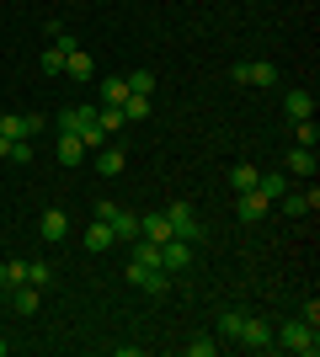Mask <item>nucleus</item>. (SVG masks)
<instances>
[{
    "label": "nucleus",
    "mask_w": 320,
    "mask_h": 357,
    "mask_svg": "<svg viewBox=\"0 0 320 357\" xmlns=\"http://www.w3.org/2000/svg\"><path fill=\"white\" fill-rule=\"evenodd\" d=\"M54 128H59V134H75L86 149H102L107 139H112L102 123H96V107H64L59 118H54Z\"/></svg>",
    "instance_id": "obj_1"
},
{
    "label": "nucleus",
    "mask_w": 320,
    "mask_h": 357,
    "mask_svg": "<svg viewBox=\"0 0 320 357\" xmlns=\"http://www.w3.org/2000/svg\"><path fill=\"white\" fill-rule=\"evenodd\" d=\"M283 352H294V357H315L320 352V336H315V326H305V320H289V326L273 336Z\"/></svg>",
    "instance_id": "obj_2"
},
{
    "label": "nucleus",
    "mask_w": 320,
    "mask_h": 357,
    "mask_svg": "<svg viewBox=\"0 0 320 357\" xmlns=\"http://www.w3.org/2000/svg\"><path fill=\"white\" fill-rule=\"evenodd\" d=\"M91 219H107V224H112V235H118V240H139V213L118 208V203H107V197H102V203H96V213H91Z\"/></svg>",
    "instance_id": "obj_3"
},
{
    "label": "nucleus",
    "mask_w": 320,
    "mask_h": 357,
    "mask_svg": "<svg viewBox=\"0 0 320 357\" xmlns=\"http://www.w3.org/2000/svg\"><path fill=\"white\" fill-rule=\"evenodd\" d=\"M166 219H171V235H182L187 245H198V240L208 235V229L198 224V213H192V203H171V208H166Z\"/></svg>",
    "instance_id": "obj_4"
},
{
    "label": "nucleus",
    "mask_w": 320,
    "mask_h": 357,
    "mask_svg": "<svg viewBox=\"0 0 320 357\" xmlns=\"http://www.w3.org/2000/svg\"><path fill=\"white\" fill-rule=\"evenodd\" d=\"M128 283L134 288H144V294H171V272H160V267H150V261H128Z\"/></svg>",
    "instance_id": "obj_5"
},
{
    "label": "nucleus",
    "mask_w": 320,
    "mask_h": 357,
    "mask_svg": "<svg viewBox=\"0 0 320 357\" xmlns=\"http://www.w3.org/2000/svg\"><path fill=\"white\" fill-rule=\"evenodd\" d=\"M160 272H187L192 267V245H187L182 235H171V240H160V261H155Z\"/></svg>",
    "instance_id": "obj_6"
},
{
    "label": "nucleus",
    "mask_w": 320,
    "mask_h": 357,
    "mask_svg": "<svg viewBox=\"0 0 320 357\" xmlns=\"http://www.w3.org/2000/svg\"><path fill=\"white\" fill-rule=\"evenodd\" d=\"M267 213H273V197H261L257 187H251V192H235V219L257 224V219H267Z\"/></svg>",
    "instance_id": "obj_7"
},
{
    "label": "nucleus",
    "mask_w": 320,
    "mask_h": 357,
    "mask_svg": "<svg viewBox=\"0 0 320 357\" xmlns=\"http://www.w3.org/2000/svg\"><path fill=\"white\" fill-rule=\"evenodd\" d=\"M241 347H251V352H267V347H277L273 342V331H267V320H257V314H245V326H241V336H235Z\"/></svg>",
    "instance_id": "obj_8"
},
{
    "label": "nucleus",
    "mask_w": 320,
    "mask_h": 357,
    "mask_svg": "<svg viewBox=\"0 0 320 357\" xmlns=\"http://www.w3.org/2000/svg\"><path fill=\"white\" fill-rule=\"evenodd\" d=\"M283 112H289V123H299V118H315V91H305V86L283 91Z\"/></svg>",
    "instance_id": "obj_9"
},
{
    "label": "nucleus",
    "mask_w": 320,
    "mask_h": 357,
    "mask_svg": "<svg viewBox=\"0 0 320 357\" xmlns=\"http://www.w3.org/2000/svg\"><path fill=\"white\" fill-rule=\"evenodd\" d=\"M283 171H289V176H315V171H320V160H315V149H305V144H294L289 149V155H283Z\"/></svg>",
    "instance_id": "obj_10"
},
{
    "label": "nucleus",
    "mask_w": 320,
    "mask_h": 357,
    "mask_svg": "<svg viewBox=\"0 0 320 357\" xmlns=\"http://www.w3.org/2000/svg\"><path fill=\"white\" fill-rule=\"evenodd\" d=\"M277 203H283V213H294V219H305V213H315V208H320V192H315V181H310L305 192H283Z\"/></svg>",
    "instance_id": "obj_11"
},
{
    "label": "nucleus",
    "mask_w": 320,
    "mask_h": 357,
    "mask_svg": "<svg viewBox=\"0 0 320 357\" xmlns=\"http://www.w3.org/2000/svg\"><path fill=\"white\" fill-rule=\"evenodd\" d=\"M70 48H80L75 38H54V48H43V59H38V64H43V75H54V80H59V75H64V59H70Z\"/></svg>",
    "instance_id": "obj_12"
},
{
    "label": "nucleus",
    "mask_w": 320,
    "mask_h": 357,
    "mask_svg": "<svg viewBox=\"0 0 320 357\" xmlns=\"http://www.w3.org/2000/svg\"><path fill=\"white\" fill-rule=\"evenodd\" d=\"M6 294H11L16 314H38V304H43V288H38V283H16V288H6Z\"/></svg>",
    "instance_id": "obj_13"
},
{
    "label": "nucleus",
    "mask_w": 320,
    "mask_h": 357,
    "mask_svg": "<svg viewBox=\"0 0 320 357\" xmlns=\"http://www.w3.org/2000/svg\"><path fill=\"white\" fill-rule=\"evenodd\" d=\"M38 235H43V240H48V245H59V240H64V235H70V219H64V213H59V208H48V213H43V219H38Z\"/></svg>",
    "instance_id": "obj_14"
},
{
    "label": "nucleus",
    "mask_w": 320,
    "mask_h": 357,
    "mask_svg": "<svg viewBox=\"0 0 320 357\" xmlns=\"http://www.w3.org/2000/svg\"><path fill=\"white\" fill-rule=\"evenodd\" d=\"M96 96H102V107H123L128 102V80H123V75H107L102 86H96Z\"/></svg>",
    "instance_id": "obj_15"
},
{
    "label": "nucleus",
    "mask_w": 320,
    "mask_h": 357,
    "mask_svg": "<svg viewBox=\"0 0 320 357\" xmlns=\"http://www.w3.org/2000/svg\"><path fill=\"white\" fill-rule=\"evenodd\" d=\"M54 155H59V165H80L86 160V144H80L75 134H59L54 139Z\"/></svg>",
    "instance_id": "obj_16"
},
{
    "label": "nucleus",
    "mask_w": 320,
    "mask_h": 357,
    "mask_svg": "<svg viewBox=\"0 0 320 357\" xmlns=\"http://www.w3.org/2000/svg\"><path fill=\"white\" fill-rule=\"evenodd\" d=\"M123 160H128V155H123L118 144H102V149H96V176H118Z\"/></svg>",
    "instance_id": "obj_17"
},
{
    "label": "nucleus",
    "mask_w": 320,
    "mask_h": 357,
    "mask_svg": "<svg viewBox=\"0 0 320 357\" xmlns=\"http://www.w3.org/2000/svg\"><path fill=\"white\" fill-rule=\"evenodd\" d=\"M64 75H70V80H91V75H96L91 54H86V48H70V59H64Z\"/></svg>",
    "instance_id": "obj_18"
},
{
    "label": "nucleus",
    "mask_w": 320,
    "mask_h": 357,
    "mask_svg": "<svg viewBox=\"0 0 320 357\" xmlns=\"http://www.w3.org/2000/svg\"><path fill=\"white\" fill-rule=\"evenodd\" d=\"M139 235L160 245V240H171V219H166V213H144V219H139Z\"/></svg>",
    "instance_id": "obj_19"
},
{
    "label": "nucleus",
    "mask_w": 320,
    "mask_h": 357,
    "mask_svg": "<svg viewBox=\"0 0 320 357\" xmlns=\"http://www.w3.org/2000/svg\"><path fill=\"white\" fill-rule=\"evenodd\" d=\"M107 245H118L112 224H107V219H91V229H86V251H107Z\"/></svg>",
    "instance_id": "obj_20"
},
{
    "label": "nucleus",
    "mask_w": 320,
    "mask_h": 357,
    "mask_svg": "<svg viewBox=\"0 0 320 357\" xmlns=\"http://www.w3.org/2000/svg\"><path fill=\"white\" fill-rule=\"evenodd\" d=\"M257 192H261V197H273V203H277V197L289 192V176H283V171H261V176H257Z\"/></svg>",
    "instance_id": "obj_21"
},
{
    "label": "nucleus",
    "mask_w": 320,
    "mask_h": 357,
    "mask_svg": "<svg viewBox=\"0 0 320 357\" xmlns=\"http://www.w3.org/2000/svg\"><path fill=\"white\" fill-rule=\"evenodd\" d=\"M257 176H261V171H257V165H251V160L229 165V187H235V192H251V187H257Z\"/></svg>",
    "instance_id": "obj_22"
},
{
    "label": "nucleus",
    "mask_w": 320,
    "mask_h": 357,
    "mask_svg": "<svg viewBox=\"0 0 320 357\" xmlns=\"http://www.w3.org/2000/svg\"><path fill=\"white\" fill-rule=\"evenodd\" d=\"M245 86H277V64H267V59L245 64Z\"/></svg>",
    "instance_id": "obj_23"
},
{
    "label": "nucleus",
    "mask_w": 320,
    "mask_h": 357,
    "mask_svg": "<svg viewBox=\"0 0 320 357\" xmlns=\"http://www.w3.org/2000/svg\"><path fill=\"white\" fill-rule=\"evenodd\" d=\"M118 112H123V123H144L150 118V96H134V91H128V102H123Z\"/></svg>",
    "instance_id": "obj_24"
},
{
    "label": "nucleus",
    "mask_w": 320,
    "mask_h": 357,
    "mask_svg": "<svg viewBox=\"0 0 320 357\" xmlns=\"http://www.w3.org/2000/svg\"><path fill=\"white\" fill-rule=\"evenodd\" d=\"M241 326H245V310H224V314H219V336H224V342H235Z\"/></svg>",
    "instance_id": "obj_25"
},
{
    "label": "nucleus",
    "mask_w": 320,
    "mask_h": 357,
    "mask_svg": "<svg viewBox=\"0 0 320 357\" xmlns=\"http://www.w3.org/2000/svg\"><path fill=\"white\" fill-rule=\"evenodd\" d=\"M294 144H305V149H315V144H320L315 118H299V123H294Z\"/></svg>",
    "instance_id": "obj_26"
},
{
    "label": "nucleus",
    "mask_w": 320,
    "mask_h": 357,
    "mask_svg": "<svg viewBox=\"0 0 320 357\" xmlns=\"http://www.w3.org/2000/svg\"><path fill=\"white\" fill-rule=\"evenodd\" d=\"M123 80H128V91H134V96H150V91H155V75H150V70H134V75H123Z\"/></svg>",
    "instance_id": "obj_27"
},
{
    "label": "nucleus",
    "mask_w": 320,
    "mask_h": 357,
    "mask_svg": "<svg viewBox=\"0 0 320 357\" xmlns=\"http://www.w3.org/2000/svg\"><path fill=\"white\" fill-rule=\"evenodd\" d=\"M96 123H102L107 134H123V112L118 107H96Z\"/></svg>",
    "instance_id": "obj_28"
},
{
    "label": "nucleus",
    "mask_w": 320,
    "mask_h": 357,
    "mask_svg": "<svg viewBox=\"0 0 320 357\" xmlns=\"http://www.w3.org/2000/svg\"><path fill=\"white\" fill-rule=\"evenodd\" d=\"M6 160H11V165H27V160H32V139H11Z\"/></svg>",
    "instance_id": "obj_29"
},
{
    "label": "nucleus",
    "mask_w": 320,
    "mask_h": 357,
    "mask_svg": "<svg viewBox=\"0 0 320 357\" xmlns=\"http://www.w3.org/2000/svg\"><path fill=\"white\" fill-rule=\"evenodd\" d=\"M213 352H219L213 336H192V342H187V357H213Z\"/></svg>",
    "instance_id": "obj_30"
},
{
    "label": "nucleus",
    "mask_w": 320,
    "mask_h": 357,
    "mask_svg": "<svg viewBox=\"0 0 320 357\" xmlns=\"http://www.w3.org/2000/svg\"><path fill=\"white\" fill-rule=\"evenodd\" d=\"M48 278H54V267H48V261H27V283H38V288H43Z\"/></svg>",
    "instance_id": "obj_31"
},
{
    "label": "nucleus",
    "mask_w": 320,
    "mask_h": 357,
    "mask_svg": "<svg viewBox=\"0 0 320 357\" xmlns=\"http://www.w3.org/2000/svg\"><path fill=\"white\" fill-rule=\"evenodd\" d=\"M27 283V261H6V288Z\"/></svg>",
    "instance_id": "obj_32"
},
{
    "label": "nucleus",
    "mask_w": 320,
    "mask_h": 357,
    "mask_svg": "<svg viewBox=\"0 0 320 357\" xmlns=\"http://www.w3.org/2000/svg\"><path fill=\"white\" fill-rule=\"evenodd\" d=\"M299 320H305V326H320V298H305V304H299Z\"/></svg>",
    "instance_id": "obj_33"
},
{
    "label": "nucleus",
    "mask_w": 320,
    "mask_h": 357,
    "mask_svg": "<svg viewBox=\"0 0 320 357\" xmlns=\"http://www.w3.org/2000/svg\"><path fill=\"white\" fill-rule=\"evenodd\" d=\"M6 149H11V139H6V134H0V160H6Z\"/></svg>",
    "instance_id": "obj_34"
},
{
    "label": "nucleus",
    "mask_w": 320,
    "mask_h": 357,
    "mask_svg": "<svg viewBox=\"0 0 320 357\" xmlns=\"http://www.w3.org/2000/svg\"><path fill=\"white\" fill-rule=\"evenodd\" d=\"M0 294H6V261H0Z\"/></svg>",
    "instance_id": "obj_35"
},
{
    "label": "nucleus",
    "mask_w": 320,
    "mask_h": 357,
    "mask_svg": "<svg viewBox=\"0 0 320 357\" xmlns=\"http://www.w3.org/2000/svg\"><path fill=\"white\" fill-rule=\"evenodd\" d=\"M6 352H11V342H6V336H0V357H6Z\"/></svg>",
    "instance_id": "obj_36"
}]
</instances>
